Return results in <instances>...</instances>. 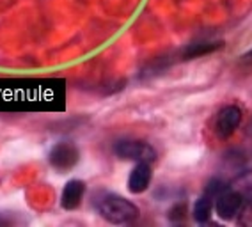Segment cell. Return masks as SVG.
<instances>
[{
  "mask_svg": "<svg viewBox=\"0 0 252 227\" xmlns=\"http://www.w3.org/2000/svg\"><path fill=\"white\" fill-rule=\"evenodd\" d=\"M238 224L243 227H252V199L245 200L238 211Z\"/></svg>",
  "mask_w": 252,
  "mask_h": 227,
  "instance_id": "cell-10",
  "label": "cell"
},
{
  "mask_svg": "<svg viewBox=\"0 0 252 227\" xmlns=\"http://www.w3.org/2000/svg\"><path fill=\"white\" fill-rule=\"evenodd\" d=\"M80 160V151L73 142L63 141L55 144L48 153V162L59 174L69 172Z\"/></svg>",
  "mask_w": 252,
  "mask_h": 227,
  "instance_id": "cell-3",
  "label": "cell"
},
{
  "mask_svg": "<svg viewBox=\"0 0 252 227\" xmlns=\"http://www.w3.org/2000/svg\"><path fill=\"white\" fill-rule=\"evenodd\" d=\"M222 46V43H195V45H189L185 48L183 57L187 60L195 59V57H203V55L210 54V52L219 50Z\"/></svg>",
  "mask_w": 252,
  "mask_h": 227,
  "instance_id": "cell-9",
  "label": "cell"
},
{
  "mask_svg": "<svg viewBox=\"0 0 252 227\" xmlns=\"http://www.w3.org/2000/svg\"><path fill=\"white\" fill-rule=\"evenodd\" d=\"M215 208V197L210 196L208 192H204L203 196L195 200L194 204V218L195 222L199 224H206L210 218H212V211Z\"/></svg>",
  "mask_w": 252,
  "mask_h": 227,
  "instance_id": "cell-8",
  "label": "cell"
},
{
  "mask_svg": "<svg viewBox=\"0 0 252 227\" xmlns=\"http://www.w3.org/2000/svg\"><path fill=\"white\" fill-rule=\"evenodd\" d=\"M99 215L112 224H128L139 217V208L117 194H103L96 200Z\"/></svg>",
  "mask_w": 252,
  "mask_h": 227,
  "instance_id": "cell-1",
  "label": "cell"
},
{
  "mask_svg": "<svg viewBox=\"0 0 252 227\" xmlns=\"http://www.w3.org/2000/svg\"><path fill=\"white\" fill-rule=\"evenodd\" d=\"M249 57H252V50H251V52H249V54H247V55H245V59H249Z\"/></svg>",
  "mask_w": 252,
  "mask_h": 227,
  "instance_id": "cell-11",
  "label": "cell"
},
{
  "mask_svg": "<svg viewBox=\"0 0 252 227\" xmlns=\"http://www.w3.org/2000/svg\"><path fill=\"white\" fill-rule=\"evenodd\" d=\"M151 177H153V172H151V164H146V162H139V164L133 167V170L130 172V177H128V190L131 194H142L149 188L151 185Z\"/></svg>",
  "mask_w": 252,
  "mask_h": 227,
  "instance_id": "cell-6",
  "label": "cell"
},
{
  "mask_svg": "<svg viewBox=\"0 0 252 227\" xmlns=\"http://www.w3.org/2000/svg\"><path fill=\"white\" fill-rule=\"evenodd\" d=\"M84 194H86V183L80 181V179H71L64 185L63 196H61V206L66 211H73L82 204V199H84Z\"/></svg>",
  "mask_w": 252,
  "mask_h": 227,
  "instance_id": "cell-7",
  "label": "cell"
},
{
  "mask_svg": "<svg viewBox=\"0 0 252 227\" xmlns=\"http://www.w3.org/2000/svg\"><path fill=\"white\" fill-rule=\"evenodd\" d=\"M243 204V197L240 192L224 190L215 197V211L222 220H233L238 215Z\"/></svg>",
  "mask_w": 252,
  "mask_h": 227,
  "instance_id": "cell-5",
  "label": "cell"
},
{
  "mask_svg": "<svg viewBox=\"0 0 252 227\" xmlns=\"http://www.w3.org/2000/svg\"><path fill=\"white\" fill-rule=\"evenodd\" d=\"M114 153L121 160H133V162H146V164H153L157 160V151L148 142L137 141V139H123L116 142Z\"/></svg>",
  "mask_w": 252,
  "mask_h": 227,
  "instance_id": "cell-2",
  "label": "cell"
},
{
  "mask_svg": "<svg viewBox=\"0 0 252 227\" xmlns=\"http://www.w3.org/2000/svg\"><path fill=\"white\" fill-rule=\"evenodd\" d=\"M242 117H243V112L240 107H236V105H225L215 117L217 137L222 139V141L229 139V137L236 132V128L240 126Z\"/></svg>",
  "mask_w": 252,
  "mask_h": 227,
  "instance_id": "cell-4",
  "label": "cell"
}]
</instances>
